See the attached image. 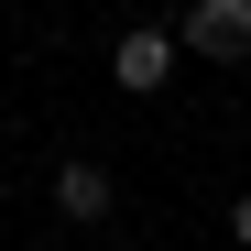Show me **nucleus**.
Returning <instances> with one entry per match:
<instances>
[{"label": "nucleus", "mask_w": 251, "mask_h": 251, "mask_svg": "<svg viewBox=\"0 0 251 251\" xmlns=\"http://www.w3.org/2000/svg\"><path fill=\"white\" fill-rule=\"evenodd\" d=\"M186 55L240 66V55H251V0H197V11H186Z\"/></svg>", "instance_id": "obj_2"}, {"label": "nucleus", "mask_w": 251, "mask_h": 251, "mask_svg": "<svg viewBox=\"0 0 251 251\" xmlns=\"http://www.w3.org/2000/svg\"><path fill=\"white\" fill-rule=\"evenodd\" d=\"M55 207L66 219H109V164H55Z\"/></svg>", "instance_id": "obj_3"}, {"label": "nucleus", "mask_w": 251, "mask_h": 251, "mask_svg": "<svg viewBox=\"0 0 251 251\" xmlns=\"http://www.w3.org/2000/svg\"><path fill=\"white\" fill-rule=\"evenodd\" d=\"M229 240H240V251H251V197H240V207H229Z\"/></svg>", "instance_id": "obj_4"}, {"label": "nucleus", "mask_w": 251, "mask_h": 251, "mask_svg": "<svg viewBox=\"0 0 251 251\" xmlns=\"http://www.w3.org/2000/svg\"><path fill=\"white\" fill-rule=\"evenodd\" d=\"M175 44H186V33H153V22H131V33L109 44V76H120L131 99H153V88H175Z\"/></svg>", "instance_id": "obj_1"}]
</instances>
